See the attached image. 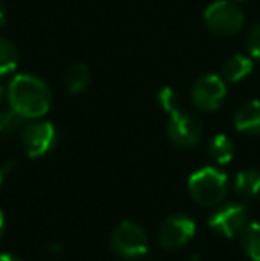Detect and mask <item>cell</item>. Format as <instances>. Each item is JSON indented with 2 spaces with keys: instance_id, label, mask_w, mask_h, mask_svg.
<instances>
[{
  "instance_id": "cb8c5ba5",
  "label": "cell",
  "mask_w": 260,
  "mask_h": 261,
  "mask_svg": "<svg viewBox=\"0 0 260 261\" xmlns=\"http://www.w3.org/2000/svg\"><path fill=\"white\" fill-rule=\"evenodd\" d=\"M6 171H7V167H2V165H0V185H2V179H4V174H6Z\"/></svg>"
},
{
  "instance_id": "5b68a950",
  "label": "cell",
  "mask_w": 260,
  "mask_h": 261,
  "mask_svg": "<svg viewBox=\"0 0 260 261\" xmlns=\"http://www.w3.org/2000/svg\"><path fill=\"white\" fill-rule=\"evenodd\" d=\"M203 128L201 123L189 112H182V110H175L170 114V121H168V137L177 148L189 149L195 148L200 142Z\"/></svg>"
},
{
  "instance_id": "6da1fadb",
  "label": "cell",
  "mask_w": 260,
  "mask_h": 261,
  "mask_svg": "<svg viewBox=\"0 0 260 261\" xmlns=\"http://www.w3.org/2000/svg\"><path fill=\"white\" fill-rule=\"evenodd\" d=\"M7 100L23 119H39L52 107V91L39 76L20 73L7 87Z\"/></svg>"
},
{
  "instance_id": "ba28073f",
  "label": "cell",
  "mask_w": 260,
  "mask_h": 261,
  "mask_svg": "<svg viewBox=\"0 0 260 261\" xmlns=\"http://www.w3.org/2000/svg\"><path fill=\"white\" fill-rule=\"evenodd\" d=\"M248 210L241 203H228L225 206L218 208L208 219V226L212 231L226 238H232L235 234L243 233L248 226Z\"/></svg>"
},
{
  "instance_id": "52a82bcc",
  "label": "cell",
  "mask_w": 260,
  "mask_h": 261,
  "mask_svg": "<svg viewBox=\"0 0 260 261\" xmlns=\"http://www.w3.org/2000/svg\"><path fill=\"white\" fill-rule=\"evenodd\" d=\"M57 134L50 121H34L21 130V146L31 158H39L56 146Z\"/></svg>"
},
{
  "instance_id": "7c38bea8",
  "label": "cell",
  "mask_w": 260,
  "mask_h": 261,
  "mask_svg": "<svg viewBox=\"0 0 260 261\" xmlns=\"http://www.w3.org/2000/svg\"><path fill=\"white\" fill-rule=\"evenodd\" d=\"M235 190L243 199L260 201V171L244 169L235 178Z\"/></svg>"
},
{
  "instance_id": "d6986e66",
  "label": "cell",
  "mask_w": 260,
  "mask_h": 261,
  "mask_svg": "<svg viewBox=\"0 0 260 261\" xmlns=\"http://www.w3.org/2000/svg\"><path fill=\"white\" fill-rule=\"evenodd\" d=\"M246 46H248V52L253 59H258L260 61V23L253 25L251 31L248 32V38H246Z\"/></svg>"
},
{
  "instance_id": "9a60e30c",
  "label": "cell",
  "mask_w": 260,
  "mask_h": 261,
  "mask_svg": "<svg viewBox=\"0 0 260 261\" xmlns=\"http://www.w3.org/2000/svg\"><path fill=\"white\" fill-rule=\"evenodd\" d=\"M233 153H235L233 142L223 134L214 135V139H212L210 144H208V155H210L212 160L219 165L228 164V162L233 158Z\"/></svg>"
},
{
  "instance_id": "8fae6325",
  "label": "cell",
  "mask_w": 260,
  "mask_h": 261,
  "mask_svg": "<svg viewBox=\"0 0 260 261\" xmlns=\"http://www.w3.org/2000/svg\"><path fill=\"white\" fill-rule=\"evenodd\" d=\"M251 71H253V59H251V55L248 57V55L243 54H235L223 64L221 76L226 82L237 84L246 79Z\"/></svg>"
},
{
  "instance_id": "ffe728a7",
  "label": "cell",
  "mask_w": 260,
  "mask_h": 261,
  "mask_svg": "<svg viewBox=\"0 0 260 261\" xmlns=\"http://www.w3.org/2000/svg\"><path fill=\"white\" fill-rule=\"evenodd\" d=\"M45 254L50 256V258H59V256L63 254V247H61V244H50L49 247H46Z\"/></svg>"
},
{
  "instance_id": "484cf974",
  "label": "cell",
  "mask_w": 260,
  "mask_h": 261,
  "mask_svg": "<svg viewBox=\"0 0 260 261\" xmlns=\"http://www.w3.org/2000/svg\"><path fill=\"white\" fill-rule=\"evenodd\" d=\"M0 98H2V87H0Z\"/></svg>"
},
{
  "instance_id": "277c9868",
  "label": "cell",
  "mask_w": 260,
  "mask_h": 261,
  "mask_svg": "<svg viewBox=\"0 0 260 261\" xmlns=\"http://www.w3.org/2000/svg\"><path fill=\"white\" fill-rule=\"evenodd\" d=\"M112 249L118 256L125 259L141 258L148 251V237L141 226L132 220H123L118 224L111 238Z\"/></svg>"
},
{
  "instance_id": "9c48e42d",
  "label": "cell",
  "mask_w": 260,
  "mask_h": 261,
  "mask_svg": "<svg viewBox=\"0 0 260 261\" xmlns=\"http://www.w3.org/2000/svg\"><path fill=\"white\" fill-rule=\"evenodd\" d=\"M196 233V224L185 215H170L162 222L159 231V242L164 249H180L193 240Z\"/></svg>"
},
{
  "instance_id": "2e32d148",
  "label": "cell",
  "mask_w": 260,
  "mask_h": 261,
  "mask_svg": "<svg viewBox=\"0 0 260 261\" xmlns=\"http://www.w3.org/2000/svg\"><path fill=\"white\" fill-rule=\"evenodd\" d=\"M18 59H20V54L14 43L6 38H0V76L13 73L18 66Z\"/></svg>"
},
{
  "instance_id": "30bf717a",
  "label": "cell",
  "mask_w": 260,
  "mask_h": 261,
  "mask_svg": "<svg viewBox=\"0 0 260 261\" xmlns=\"http://www.w3.org/2000/svg\"><path fill=\"white\" fill-rule=\"evenodd\" d=\"M233 126L243 134L258 135L260 134V100L246 101L239 107L233 116Z\"/></svg>"
},
{
  "instance_id": "d4e9b609",
  "label": "cell",
  "mask_w": 260,
  "mask_h": 261,
  "mask_svg": "<svg viewBox=\"0 0 260 261\" xmlns=\"http://www.w3.org/2000/svg\"><path fill=\"white\" fill-rule=\"evenodd\" d=\"M233 2H248V0H233Z\"/></svg>"
},
{
  "instance_id": "5bb4252c",
  "label": "cell",
  "mask_w": 260,
  "mask_h": 261,
  "mask_svg": "<svg viewBox=\"0 0 260 261\" xmlns=\"http://www.w3.org/2000/svg\"><path fill=\"white\" fill-rule=\"evenodd\" d=\"M241 247L251 261H260V222H251L241 233Z\"/></svg>"
},
{
  "instance_id": "ac0fdd59",
  "label": "cell",
  "mask_w": 260,
  "mask_h": 261,
  "mask_svg": "<svg viewBox=\"0 0 260 261\" xmlns=\"http://www.w3.org/2000/svg\"><path fill=\"white\" fill-rule=\"evenodd\" d=\"M159 103L162 107L164 110H166L168 114L175 112V110H178V103H180V98H178V93L173 89V87H162V89L159 91Z\"/></svg>"
},
{
  "instance_id": "4fadbf2b",
  "label": "cell",
  "mask_w": 260,
  "mask_h": 261,
  "mask_svg": "<svg viewBox=\"0 0 260 261\" xmlns=\"http://www.w3.org/2000/svg\"><path fill=\"white\" fill-rule=\"evenodd\" d=\"M91 82V71L86 64H73L72 68L68 69L64 76V86L68 89V93L72 94H80L89 87Z\"/></svg>"
},
{
  "instance_id": "8992f818",
  "label": "cell",
  "mask_w": 260,
  "mask_h": 261,
  "mask_svg": "<svg viewBox=\"0 0 260 261\" xmlns=\"http://www.w3.org/2000/svg\"><path fill=\"white\" fill-rule=\"evenodd\" d=\"M226 98V84L225 79L219 75H203L193 84L191 100L200 110L212 112L223 105Z\"/></svg>"
},
{
  "instance_id": "44dd1931",
  "label": "cell",
  "mask_w": 260,
  "mask_h": 261,
  "mask_svg": "<svg viewBox=\"0 0 260 261\" xmlns=\"http://www.w3.org/2000/svg\"><path fill=\"white\" fill-rule=\"evenodd\" d=\"M6 20H7V11H6V7H4V4L0 2V27L6 23Z\"/></svg>"
},
{
  "instance_id": "e0dca14e",
  "label": "cell",
  "mask_w": 260,
  "mask_h": 261,
  "mask_svg": "<svg viewBox=\"0 0 260 261\" xmlns=\"http://www.w3.org/2000/svg\"><path fill=\"white\" fill-rule=\"evenodd\" d=\"M23 117L13 109L0 110V135H11L21 128Z\"/></svg>"
},
{
  "instance_id": "7a4b0ae2",
  "label": "cell",
  "mask_w": 260,
  "mask_h": 261,
  "mask_svg": "<svg viewBox=\"0 0 260 261\" xmlns=\"http://www.w3.org/2000/svg\"><path fill=\"white\" fill-rule=\"evenodd\" d=\"M187 189L195 203L201 206H216L228 192V178L219 169L203 167L191 174Z\"/></svg>"
},
{
  "instance_id": "3957f363",
  "label": "cell",
  "mask_w": 260,
  "mask_h": 261,
  "mask_svg": "<svg viewBox=\"0 0 260 261\" xmlns=\"http://www.w3.org/2000/svg\"><path fill=\"white\" fill-rule=\"evenodd\" d=\"M205 25L218 36H233L243 29L244 13L235 2L218 0L210 4L203 13Z\"/></svg>"
},
{
  "instance_id": "7402d4cb",
  "label": "cell",
  "mask_w": 260,
  "mask_h": 261,
  "mask_svg": "<svg viewBox=\"0 0 260 261\" xmlns=\"http://www.w3.org/2000/svg\"><path fill=\"white\" fill-rule=\"evenodd\" d=\"M0 261H21V259L13 254H0Z\"/></svg>"
},
{
  "instance_id": "603a6c76",
  "label": "cell",
  "mask_w": 260,
  "mask_h": 261,
  "mask_svg": "<svg viewBox=\"0 0 260 261\" xmlns=\"http://www.w3.org/2000/svg\"><path fill=\"white\" fill-rule=\"evenodd\" d=\"M2 231H4V213L0 210V237H2Z\"/></svg>"
}]
</instances>
